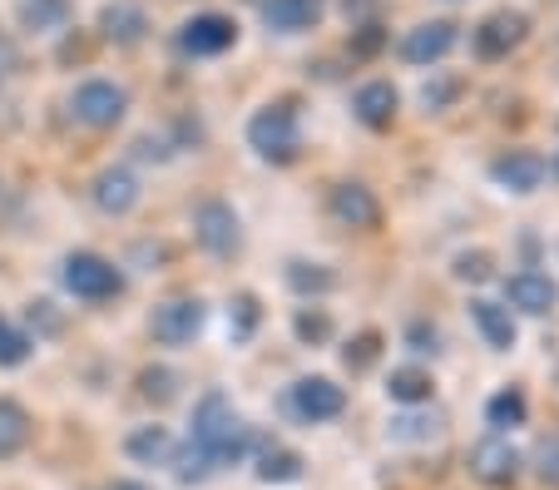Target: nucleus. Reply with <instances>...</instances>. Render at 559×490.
<instances>
[{"instance_id":"nucleus-4","label":"nucleus","mask_w":559,"mask_h":490,"mask_svg":"<svg viewBox=\"0 0 559 490\" xmlns=\"http://www.w3.org/2000/svg\"><path fill=\"white\" fill-rule=\"evenodd\" d=\"M193 238H199V248L213 253V258L238 253V248H243V224H238V214H233V203L203 199L199 208H193Z\"/></svg>"},{"instance_id":"nucleus-2","label":"nucleus","mask_w":559,"mask_h":490,"mask_svg":"<svg viewBox=\"0 0 559 490\" xmlns=\"http://www.w3.org/2000/svg\"><path fill=\"white\" fill-rule=\"evenodd\" d=\"M248 144H253L267 164H293L297 150H302V124H297V109L287 105V99L263 105L253 119H248Z\"/></svg>"},{"instance_id":"nucleus-19","label":"nucleus","mask_w":559,"mask_h":490,"mask_svg":"<svg viewBox=\"0 0 559 490\" xmlns=\"http://www.w3.org/2000/svg\"><path fill=\"white\" fill-rule=\"evenodd\" d=\"M99 31L115 45H139L148 31V15L139 11V5H129V0H115V5H105V15H99Z\"/></svg>"},{"instance_id":"nucleus-25","label":"nucleus","mask_w":559,"mask_h":490,"mask_svg":"<svg viewBox=\"0 0 559 490\" xmlns=\"http://www.w3.org/2000/svg\"><path fill=\"white\" fill-rule=\"evenodd\" d=\"M525 392H515V386H506V392H496L486 402V421L496 431H510V427H520V421H525Z\"/></svg>"},{"instance_id":"nucleus-22","label":"nucleus","mask_w":559,"mask_h":490,"mask_svg":"<svg viewBox=\"0 0 559 490\" xmlns=\"http://www.w3.org/2000/svg\"><path fill=\"white\" fill-rule=\"evenodd\" d=\"M386 392H391V402L421 406V402H431V372H421V367H396V372L386 377Z\"/></svg>"},{"instance_id":"nucleus-7","label":"nucleus","mask_w":559,"mask_h":490,"mask_svg":"<svg viewBox=\"0 0 559 490\" xmlns=\"http://www.w3.org/2000/svg\"><path fill=\"white\" fill-rule=\"evenodd\" d=\"M238 45V25L233 15H218V11H203L193 21L179 25V50L193 55V60H209V55H223Z\"/></svg>"},{"instance_id":"nucleus-41","label":"nucleus","mask_w":559,"mask_h":490,"mask_svg":"<svg viewBox=\"0 0 559 490\" xmlns=\"http://www.w3.org/2000/svg\"><path fill=\"white\" fill-rule=\"evenodd\" d=\"M555 377H559V372H555Z\"/></svg>"},{"instance_id":"nucleus-21","label":"nucleus","mask_w":559,"mask_h":490,"mask_svg":"<svg viewBox=\"0 0 559 490\" xmlns=\"http://www.w3.org/2000/svg\"><path fill=\"white\" fill-rule=\"evenodd\" d=\"M124 451L134 461H144V466H169L174 461V437L169 427H139L124 437Z\"/></svg>"},{"instance_id":"nucleus-13","label":"nucleus","mask_w":559,"mask_h":490,"mask_svg":"<svg viewBox=\"0 0 559 490\" xmlns=\"http://www.w3.org/2000/svg\"><path fill=\"white\" fill-rule=\"evenodd\" d=\"M455 50V25L451 21H426L416 31H406L402 40V60L406 64H436Z\"/></svg>"},{"instance_id":"nucleus-24","label":"nucleus","mask_w":559,"mask_h":490,"mask_svg":"<svg viewBox=\"0 0 559 490\" xmlns=\"http://www.w3.org/2000/svg\"><path fill=\"white\" fill-rule=\"evenodd\" d=\"M70 21V0H21L25 31H60Z\"/></svg>"},{"instance_id":"nucleus-40","label":"nucleus","mask_w":559,"mask_h":490,"mask_svg":"<svg viewBox=\"0 0 559 490\" xmlns=\"http://www.w3.org/2000/svg\"><path fill=\"white\" fill-rule=\"evenodd\" d=\"M545 169H549V174H559V154H555V159H545Z\"/></svg>"},{"instance_id":"nucleus-1","label":"nucleus","mask_w":559,"mask_h":490,"mask_svg":"<svg viewBox=\"0 0 559 490\" xmlns=\"http://www.w3.org/2000/svg\"><path fill=\"white\" fill-rule=\"evenodd\" d=\"M193 451H199L209 466H238L248 456V427L243 416L233 411V402L223 392H209L193 411Z\"/></svg>"},{"instance_id":"nucleus-33","label":"nucleus","mask_w":559,"mask_h":490,"mask_svg":"<svg viewBox=\"0 0 559 490\" xmlns=\"http://www.w3.org/2000/svg\"><path fill=\"white\" fill-rule=\"evenodd\" d=\"M377 347H381V337H377V332H361V337L352 342L347 352H342V362H347L352 372H367V367L377 362Z\"/></svg>"},{"instance_id":"nucleus-15","label":"nucleus","mask_w":559,"mask_h":490,"mask_svg":"<svg viewBox=\"0 0 559 490\" xmlns=\"http://www.w3.org/2000/svg\"><path fill=\"white\" fill-rule=\"evenodd\" d=\"M328 11V0H263V25L277 35H302L312 31Z\"/></svg>"},{"instance_id":"nucleus-27","label":"nucleus","mask_w":559,"mask_h":490,"mask_svg":"<svg viewBox=\"0 0 559 490\" xmlns=\"http://www.w3.org/2000/svg\"><path fill=\"white\" fill-rule=\"evenodd\" d=\"M258 318H263L258 298H253V292H238V298L228 302V337L233 342H248L258 332Z\"/></svg>"},{"instance_id":"nucleus-39","label":"nucleus","mask_w":559,"mask_h":490,"mask_svg":"<svg viewBox=\"0 0 559 490\" xmlns=\"http://www.w3.org/2000/svg\"><path fill=\"white\" fill-rule=\"evenodd\" d=\"M109 490H148V486H139V480H119V486H109Z\"/></svg>"},{"instance_id":"nucleus-32","label":"nucleus","mask_w":559,"mask_h":490,"mask_svg":"<svg viewBox=\"0 0 559 490\" xmlns=\"http://www.w3.org/2000/svg\"><path fill=\"white\" fill-rule=\"evenodd\" d=\"M490 273H496V258H490L486 248H475V253L455 258V277H461V283H486Z\"/></svg>"},{"instance_id":"nucleus-38","label":"nucleus","mask_w":559,"mask_h":490,"mask_svg":"<svg viewBox=\"0 0 559 490\" xmlns=\"http://www.w3.org/2000/svg\"><path fill=\"white\" fill-rule=\"evenodd\" d=\"M342 11H347V21L352 15H371V0H342Z\"/></svg>"},{"instance_id":"nucleus-34","label":"nucleus","mask_w":559,"mask_h":490,"mask_svg":"<svg viewBox=\"0 0 559 490\" xmlns=\"http://www.w3.org/2000/svg\"><path fill=\"white\" fill-rule=\"evenodd\" d=\"M436 437V416H402V421H391V441H431Z\"/></svg>"},{"instance_id":"nucleus-16","label":"nucleus","mask_w":559,"mask_h":490,"mask_svg":"<svg viewBox=\"0 0 559 490\" xmlns=\"http://www.w3.org/2000/svg\"><path fill=\"white\" fill-rule=\"evenodd\" d=\"M332 214H337L347 228H377L381 203L367 183H337V189H332Z\"/></svg>"},{"instance_id":"nucleus-6","label":"nucleus","mask_w":559,"mask_h":490,"mask_svg":"<svg viewBox=\"0 0 559 490\" xmlns=\"http://www.w3.org/2000/svg\"><path fill=\"white\" fill-rule=\"evenodd\" d=\"M203 322H209V308H203L199 298H174V302H158L154 308L148 332H154V342H164V347H183V342H193L203 332Z\"/></svg>"},{"instance_id":"nucleus-5","label":"nucleus","mask_w":559,"mask_h":490,"mask_svg":"<svg viewBox=\"0 0 559 490\" xmlns=\"http://www.w3.org/2000/svg\"><path fill=\"white\" fill-rule=\"evenodd\" d=\"M124 109H129V95L115 80H85V85H74V95H70V115L85 129H115L119 119H124Z\"/></svg>"},{"instance_id":"nucleus-10","label":"nucleus","mask_w":559,"mask_h":490,"mask_svg":"<svg viewBox=\"0 0 559 490\" xmlns=\"http://www.w3.org/2000/svg\"><path fill=\"white\" fill-rule=\"evenodd\" d=\"M506 302L520 308V312H530V318H545V312H555V302H559V283L549 273H535V267L510 273L506 277Z\"/></svg>"},{"instance_id":"nucleus-29","label":"nucleus","mask_w":559,"mask_h":490,"mask_svg":"<svg viewBox=\"0 0 559 490\" xmlns=\"http://www.w3.org/2000/svg\"><path fill=\"white\" fill-rule=\"evenodd\" d=\"M455 99H461V75H431L421 85V109H431V115L451 109Z\"/></svg>"},{"instance_id":"nucleus-14","label":"nucleus","mask_w":559,"mask_h":490,"mask_svg":"<svg viewBox=\"0 0 559 490\" xmlns=\"http://www.w3.org/2000/svg\"><path fill=\"white\" fill-rule=\"evenodd\" d=\"M95 208L99 214H109V218H124L129 208L139 203V179L124 169V164H115V169H99L95 174Z\"/></svg>"},{"instance_id":"nucleus-11","label":"nucleus","mask_w":559,"mask_h":490,"mask_svg":"<svg viewBox=\"0 0 559 490\" xmlns=\"http://www.w3.org/2000/svg\"><path fill=\"white\" fill-rule=\"evenodd\" d=\"M545 154L535 150H506L496 164H490V179L500 183L506 193H535L545 183Z\"/></svg>"},{"instance_id":"nucleus-35","label":"nucleus","mask_w":559,"mask_h":490,"mask_svg":"<svg viewBox=\"0 0 559 490\" xmlns=\"http://www.w3.org/2000/svg\"><path fill=\"white\" fill-rule=\"evenodd\" d=\"M535 461H539V476H545L549 486H559V431H549V437L539 441Z\"/></svg>"},{"instance_id":"nucleus-23","label":"nucleus","mask_w":559,"mask_h":490,"mask_svg":"<svg viewBox=\"0 0 559 490\" xmlns=\"http://www.w3.org/2000/svg\"><path fill=\"white\" fill-rule=\"evenodd\" d=\"M287 283H293V292H302V298H322V292L337 288V273L322 263H287Z\"/></svg>"},{"instance_id":"nucleus-20","label":"nucleus","mask_w":559,"mask_h":490,"mask_svg":"<svg viewBox=\"0 0 559 490\" xmlns=\"http://www.w3.org/2000/svg\"><path fill=\"white\" fill-rule=\"evenodd\" d=\"M25 446H31V411L11 396H0V461L21 456Z\"/></svg>"},{"instance_id":"nucleus-18","label":"nucleus","mask_w":559,"mask_h":490,"mask_svg":"<svg viewBox=\"0 0 559 490\" xmlns=\"http://www.w3.org/2000/svg\"><path fill=\"white\" fill-rule=\"evenodd\" d=\"M471 322L480 327L486 347H496V352H510V347H515V337H520L510 308H500V302H490V298H475L471 302Z\"/></svg>"},{"instance_id":"nucleus-36","label":"nucleus","mask_w":559,"mask_h":490,"mask_svg":"<svg viewBox=\"0 0 559 490\" xmlns=\"http://www.w3.org/2000/svg\"><path fill=\"white\" fill-rule=\"evenodd\" d=\"M15 70H21V50H15V40H5V35H0V85H5Z\"/></svg>"},{"instance_id":"nucleus-26","label":"nucleus","mask_w":559,"mask_h":490,"mask_svg":"<svg viewBox=\"0 0 559 490\" xmlns=\"http://www.w3.org/2000/svg\"><path fill=\"white\" fill-rule=\"evenodd\" d=\"M302 476V456L297 451H283V446H267L263 461H258V480H267V486H287V480Z\"/></svg>"},{"instance_id":"nucleus-9","label":"nucleus","mask_w":559,"mask_h":490,"mask_svg":"<svg viewBox=\"0 0 559 490\" xmlns=\"http://www.w3.org/2000/svg\"><path fill=\"white\" fill-rule=\"evenodd\" d=\"M525 35H530V15L525 11H496L490 21H480V31L471 35V45H475L480 60H506Z\"/></svg>"},{"instance_id":"nucleus-3","label":"nucleus","mask_w":559,"mask_h":490,"mask_svg":"<svg viewBox=\"0 0 559 490\" xmlns=\"http://www.w3.org/2000/svg\"><path fill=\"white\" fill-rule=\"evenodd\" d=\"M60 283H64V292H74V298H85V302H105L124 292V273L99 253H70L60 263Z\"/></svg>"},{"instance_id":"nucleus-30","label":"nucleus","mask_w":559,"mask_h":490,"mask_svg":"<svg viewBox=\"0 0 559 490\" xmlns=\"http://www.w3.org/2000/svg\"><path fill=\"white\" fill-rule=\"evenodd\" d=\"M293 332L307 342V347H317V342H328V337H332V318H328L322 308H297Z\"/></svg>"},{"instance_id":"nucleus-17","label":"nucleus","mask_w":559,"mask_h":490,"mask_svg":"<svg viewBox=\"0 0 559 490\" xmlns=\"http://www.w3.org/2000/svg\"><path fill=\"white\" fill-rule=\"evenodd\" d=\"M396 85H386V80H371V85H361L357 95H352V115L361 119L367 129H386L391 119H396Z\"/></svg>"},{"instance_id":"nucleus-12","label":"nucleus","mask_w":559,"mask_h":490,"mask_svg":"<svg viewBox=\"0 0 559 490\" xmlns=\"http://www.w3.org/2000/svg\"><path fill=\"white\" fill-rule=\"evenodd\" d=\"M515 470H520V456L506 437H486L471 446V476L475 480H486V486H510Z\"/></svg>"},{"instance_id":"nucleus-37","label":"nucleus","mask_w":559,"mask_h":490,"mask_svg":"<svg viewBox=\"0 0 559 490\" xmlns=\"http://www.w3.org/2000/svg\"><path fill=\"white\" fill-rule=\"evenodd\" d=\"M381 25H361V35H357V45H352V50H357V55H371V50H377V45H381Z\"/></svg>"},{"instance_id":"nucleus-8","label":"nucleus","mask_w":559,"mask_h":490,"mask_svg":"<svg viewBox=\"0 0 559 490\" xmlns=\"http://www.w3.org/2000/svg\"><path fill=\"white\" fill-rule=\"evenodd\" d=\"M287 406L317 427V421H332V416L347 411V392H342L332 377H302V382L293 386V396H287Z\"/></svg>"},{"instance_id":"nucleus-31","label":"nucleus","mask_w":559,"mask_h":490,"mask_svg":"<svg viewBox=\"0 0 559 490\" xmlns=\"http://www.w3.org/2000/svg\"><path fill=\"white\" fill-rule=\"evenodd\" d=\"M174 386H179V377H174L169 367H148V372L139 377V392H144L148 402H158V406L174 402Z\"/></svg>"},{"instance_id":"nucleus-28","label":"nucleus","mask_w":559,"mask_h":490,"mask_svg":"<svg viewBox=\"0 0 559 490\" xmlns=\"http://www.w3.org/2000/svg\"><path fill=\"white\" fill-rule=\"evenodd\" d=\"M31 352H35V337H31V332H21L11 318H0V367L31 362Z\"/></svg>"}]
</instances>
